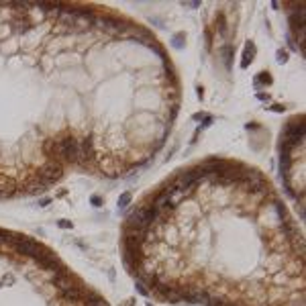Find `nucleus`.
Returning a JSON list of instances; mask_svg holds the SVG:
<instances>
[{
  "mask_svg": "<svg viewBox=\"0 0 306 306\" xmlns=\"http://www.w3.org/2000/svg\"><path fill=\"white\" fill-rule=\"evenodd\" d=\"M131 198H133V194H131V192H125V194L120 196V200H118V208L129 206V204H131Z\"/></svg>",
  "mask_w": 306,
  "mask_h": 306,
  "instance_id": "6",
  "label": "nucleus"
},
{
  "mask_svg": "<svg viewBox=\"0 0 306 306\" xmlns=\"http://www.w3.org/2000/svg\"><path fill=\"white\" fill-rule=\"evenodd\" d=\"M92 204H94V206H100V204H104V200H102L100 196H92Z\"/></svg>",
  "mask_w": 306,
  "mask_h": 306,
  "instance_id": "9",
  "label": "nucleus"
},
{
  "mask_svg": "<svg viewBox=\"0 0 306 306\" xmlns=\"http://www.w3.org/2000/svg\"><path fill=\"white\" fill-rule=\"evenodd\" d=\"M259 80L263 82V86H265V84H271V76H269L267 72H261L259 76H255V80H253V82H259Z\"/></svg>",
  "mask_w": 306,
  "mask_h": 306,
  "instance_id": "7",
  "label": "nucleus"
},
{
  "mask_svg": "<svg viewBox=\"0 0 306 306\" xmlns=\"http://www.w3.org/2000/svg\"><path fill=\"white\" fill-rule=\"evenodd\" d=\"M253 57H255V43H253V41H247V43H245V57H243V62H241V68H247V66L253 62Z\"/></svg>",
  "mask_w": 306,
  "mask_h": 306,
  "instance_id": "5",
  "label": "nucleus"
},
{
  "mask_svg": "<svg viewBox=\"0 0 306 306\" xmlns=\"http://www.w3.org/2000/svg\"><path fill=\"white\" fill-rule=\"evenodd\" d=\"M141 294L172 306H306L304 233L269 176L208 156L145 190L120 223Z\"/></svg>",
  "mask_w": 306,
  "mask_h": 306,
  "instance_id": "2",
  "label": "nucleus"
},
{
  "mask_svg": "<svg viewBox=\"0 0 306 306\" xmlns=\"http://www.w3.org/2000/svg\"><path fill=\"white\" fill-rule=\"evenodd\" d=\"M0 306H110L41 239L0 227Z\"/></svg>",
  "mask_w": 306,
  "mask_h": 306,
  "instance_id": "3",
  "label": "nucleus"
},
{
  "mask_svg": "<svg viewBox=\"0 0 306 306\" xmlns=\"http://www.w3.org/2000/svg\"><path fill=\"white\" fill-rule=\"evenodd\" d=\"M280 176L286 192L302 204L304 200V116L296 114L282 129Z\"/></svg>",
  "mask_w": 306,
  "mask_h": 306,
  "instance_id": "4",
  "label": "nucleus"
},
{
  "mask_svg": "<svg viewBox=\"0 0 306 306\" xmlns=\"http://www.w3.org/2000/svg\"><path fill=\"white\" fill-rule=\"evenodd\" d=\"M184 86L147 25L98 3H0V200L120 180L168 143Z\"/></svg>",
  "mask_w": 306,
  "mask_h": 306,
  "instance_id": "1",
  "label": "nucleus"
},
{
  "mask_svg": "<svg viewBox=\"0 0 306 306\" xmlns=\"http://www.w3.org/2000/svg\"><path fill=\"white\" fill-rule=\"evenodd\" d=\"M278 62H280V64H286V62H288V53H286L284 49L278 51Z\"/></svg>",
  "mask_w": 306,
  "mask_h": 306,
  "instance_id": "8",
  "label": "nucleus"
}]
</instances>
